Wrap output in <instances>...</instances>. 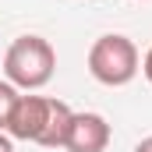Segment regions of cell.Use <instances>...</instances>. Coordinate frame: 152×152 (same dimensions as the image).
<instances>
[{"mask_svg":"<svg viewBox=\"0 0 152 152\" xmlns=\"http://www.w3.org/2000/svg\"><path fill=\"white\" fill-rule=\"evenodd\" d=\"M71 117H75V110L64 99L18 96V103L11 110V120H7V134L14 142H36L42 149H64Z\"/></svg>","mask_w":152,"mask_h":152,"instance_id":"obj_1","label":"cell"},{"mask_svg":"<svg viewBox=\"0 0 152 152\" xmlns=\"http://www.w3.org/2000/svg\"><path fill=\"white\" fill-rule=\"evenodd\" d=\"M57 71V53L42 36H18L4 53V75L14 88H42Z\"/></svg>","mask_w":152,"mask_h":152,"instance_id":"obj_2","label":"cell"},{"mask_svg":"<svg viewBox=\"0 0 152 152\" xmlns=\"http://www.w3.org/2000/svg\"><path fill=\"white\" fill-rule=\"evenodd\" d=\"M138 71H142V57H138V46L127 36L106 32V36H99L92 42V50H88V75L99 85L120 88V85L134 81Z\"/></svg>","mask_w":152,"mask_h":152,"instance_id":"obj_3","label":"cell"},{"mask_svg":"<svg viewBox=\"0 0 152 152\" xmlns=\"http://www.w3.org/2000/svg\"><path fill=\"white\" fill-rule=\"evenodd\" d=\"M106 145H110L106 117H99V113H75L71 117V127H67V138H64L67 152H106Z\"/></svg>","mask_w":152,"mask_h":152,"instance_id":"obj_4","label":"cell"},{"mask_svg":"<svg viewBox=\"0 0 152 152\" xmlns=\"http://www.w3.org/2000/svg\"><path fill=\"white\" fill-rule=\"evenodd\" d=\"M14 103H18V88L11 81H0V131H7V120H11Z\"/></svg>","mask_w":152,"mask_h":152,"instance_id":"obj_5","label":"cell"},{"mask_svg":"<svg viewBox=\"0 0 152 152\" xmlns=\"http://www.w3.org/2000/svg\"><path fill=\"white\" fill-rule=\"evenodd\" d=\"M142 75H145V78L152 81V46H149V53L142 57Z\"/></svg>","mask_w":152,"mask_h":152,"instance_id":"obj_6","label":"cell"},{"mask_svg":"<svg viewBox=\"0 0 152 152\" xmlns=\"http://www.w3.org/2000/svg\"><path fill=\"white\" fill-rule=\"evenodd\" d=\"M0 152H14V138L0 131Z\"/></svg>","mask_w":152,"mask_h":152,"instance_id":"obj_7","label":"cell"},{"mask_svg":"<svg viewBox=\"0 0 152 152\" xmlns=\"http://www.w3.org/2000/svg\"><path fill=\"white\" fill-rule=\"evenodd\" d=\"M134 152H152V134H149V138H142V142L134 145Z\"/></svg>","mask_w":152,"mask_h":152,"instance_id":"obj_8","label":"cell"}]
</instances>
